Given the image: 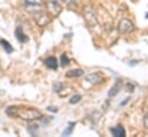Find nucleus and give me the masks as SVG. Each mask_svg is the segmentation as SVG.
Listing matches in <instances>:
<instances>
[{
	"instance_id": "obj_1",
	"label": "nucleus",
	"mask_w": 148,
	"mask_h": 137,
	"mask_svg": "<svg viewBox=\"0 0 148 137\" xmlns=\"http://www.w3.org/2000/svg\"><path fill=\"white\" fill-rule=\"evenodd\" d=\"M21 117L27 121H32L42 117V113L34 108H15V117Z\"/></svg>"
},
{
	"instance_id": "obj_2",
	"label": "nucleus",
	"mask_w": 148,
	"mask_h": 137,
	"mask_svg": "<svg viewBox=\"0 0 148 137\" xmlns=\"http://www.w3.org/2000/svg\"><path fill=\"white\" fill-rule=\"evenodd\" d=\"M83 15H84V20L89 26H95L97 24V16H96V14L91 7L87 6L83 9Z\"/></svg>"
},
{
	"instance_id": "obj_3",
	"label": "nucleus",
	"mask_w": 148,
	"mask_h": 137,
	"mask_svg": "<svg viewBox=\"0 0 148 137\" xmlns=\"http://www.w3.org/2000/svg\"><path fill=\"white\" fill-rule=\"evenodd\" d=\"M118 30H119V32L123 33V35H125V33H130V32H132V31L134 30V25H133V23H132L130 20H127V18H123V20L119 22Z\"/></svg>"
},
{
	"instance_id": "obj_4",
	"label": "nucleus",
	"mask_w": 148,
	"mask_h": 137,
	"mask_svg": "<svg viewBox=\"0 0 148 137\" xmlns=\"http://www.w3.org/2000/svg\"><path fill=\"white\" fill-rule=\"evenodd\" d=\"M61 6L58 0H47V10L52 16H58L61 12Z\"/></svg>"
},
{
	"instance_id": "obj_5",
	"label": "nucleus",
	"mask_w": 148,
	"mask_h": 137,
	"mask_svg": "<svg viewBox=\"0 0 148 137\" xmlns=\"http://www.w3.org/2000/svg\"><path fill=\"white\" fill-rule=\"evenodd\" d=\"M34 18H35L36 23L38 25H40V26H44V25H46V24L50 23V17L44 12H37V13H35Z\"/></svg>"
},
{
	"instance_id": "obj_6",
	"label": "nucleus",
	"mask_w": 148,
	"mask_h": 137,
	"mask_svg": "<svg viewBox=\"0 0 148 137\" xmlns=\"http://www.w3.org/2000/svg\"><path fill=\"white\" fill-rule=\"evenodd\" d=\"M15 37H16V39H17L20 43H25V41L28 40V37L24 35L22 26H17V28H16V30H15Z\"/></svg>"
},
{
	"instance_id": "obj_7",
	"label": "nucleus",
	"mask_w": 148,
	"mask_h": 137,
	"mask_svg": "<svg viewBox=\"0 0 148 137\" xmlns=\"http://www.w3.org/2000/svg\"><path fill=\"white\" fill-rule=\"evenodd\" d=\"M86 81H88L91 84H97V83H99L102 81V77H101V75L98 73H92V74L87 75Z\"/></svg>"
},
{
	"instance_id": "obj_8",
	"label": "nucleus",
	"mask_w": 148,
	"mask_h": 137,
	"mask_svg": "<svg viewBox=\"0 0 148 137\" xmlns=\"http://www.w3.org/2000/svg\"><path fill=\"white\" fill-rule=\"evenodd\" d=\"M44 63L46 67H49L50 69H57L58 68V61L54 56H49L44 60Z\"/></svg>"
},
{
	"instance_id": "obj_9",
	"label": "nucleus",
	"mask_w": 148,
	"mask_h": 137,
	"mask_svg": "<svg viewBox=\"0 0 148 137\" xmlns=\"http://www.w3.org/2000/svg\"><path fill=\"white\" fill-rule=\"evenodd\" d=\"M111 134L116 137H125V135H126L125 129L121 125H117V127L111 128Z\"/></svg>"
},
{
	"instance_id": "obj_10",
	"label": "nucleus",
	"mask_w": 148,
	"mask_h": 137,
	"mask_svg": "<svg viewBox=\"0 0 148 137\" xmlns=\"http://www.w3.org/2000/svg\"><path fill=\"white\" fill-rule=\"evenodd\" d=\"M82 75H83V70L82 69H72V70L66 73L67 77H80Z\"/></svg>"
},
{
	"instance_id": "obj_11",
	"label": "nucleus",
	"mask_w": 148,
	"mask_h": 137,
	"mask_svg": "<svg viewBox=\"0 0 148 137\" xmlns=\"http://www.w3.org/2000/svg\"><path fill=\"white\" fill-rule=\"evenodd\" d=\"M0 44H1V46L3 47V50H5L7 53H12V52L14 51L13 46H12L7 40H5V39H0Z\"/></svg>"
},
{
	"instance_id": "obj_12",
	"label": "nucleus",
	"mask_w": 148,
	"mask_h": 137,
	"mask_svg": "<svg viewBox=\"0 0 148 137\" xmlns=\"http://www.w3.org/2000/svg\"><path fill=\"white\" fill-rule=\"evenodd\" d=\"M119 87H120V82L118 81V82L111 87V90L109 91V97H113V96H116L117 92H118V90H119Z\"/></svg>"
},
{
	"instance_id": "obj_13",
	"label": "nucleus",
	"mask_w": 148,
	"mask_h": 137,
	"mask_svg": "<svg viewBox=\"0 0 148 137\" xmlns=\"http://www.w3.org/2000/svg\"><path fill=\"white\" fill-rule=\"evenodd\" d=\"M60 64H61V67H67L69 64V59L66 54H62L60 56Z\"/></svg>"
},
{
	"instance_id": "obj_14",
	"label": "nucleus",
	"mask_w": 148,
	"mask_h": 137,
	"mask_svg": "<svg viewBox=\"0 0 148 137\" xmlns=\"http://www.w3.org/2000/svg\"><path fill=\"white\" fill-rule=\"evenodd\" d=\"M43 0H24L25 6H39Z\"/></svg>"
},
{
	"instance_id": "obj_15",
	"label": "nucleus",
	"mask_w": 148,
	"mask_h": 137,
	"mask_svg": "<svg viewBox=\"0 0 148 137\" xmlns=\"http://www.w3.org/2000/svg\"><path fill=\"white\" fill-rule=\"evenodd\" d=\"M74 125H75V123H69V125L67 127V129H66V130H64L62 136H68V135H71V134H72V131H73V129H74Z\"/></svg>"
},
{
	"instance_id": "obj_16",
	"label": "nucleus",
	"mask_w": 148,
	"mask_h": 137,
	"mask_svg": "<svg viewBox=\"0 0 148 137\" xmlns=\"http://www.w3.org/2000/svg\"><path fill=\"white\" fill-rule=\"evenodd\" d=\"M81 100V96L80 94H75L69 99V104H77Z\"/></svg>"
},
{
	"instance_id": "obj_17",
	"label": "nucleus",
	"mask_w": 148,
	"mask_h": 137,
	"mask_svg": "<svg viewBox=\"0 0 148 137\" xmlns=\"http://www.w3.org/2000/svg\"><path fill=\"white\" fill-rule=\"evenodd\" d=\"M61 85H62V84H60V83H56V84L53 85V89L58 92V91H60V86H61Z\"/></svg>"
},
{
	"instance_id": "obj_18",
	"label": "nucleus",
	"mask_w": 148,
	"mask_h": 137,
	"mask_svg": "<svg viewBox=\"0 0 148 137\" xmlns=\"http://www.w3.org/2000/svg\"><path fill=\"white\" fill-rule=\"evenodd\" d=\"M126 89H127V90H126L127 92H128V91H130V92H133V89H134V86H133L132 84H130V85H127V86H126Z\"/></svg>"
},
{
	"instance_id": "obj_19",
	"label": "nucleus",
	"mask_w": 148,
	"mask_h": 137,
	"mask_svg": "<svg viewBox=\"0 0 148 137\" xmlns=\"http://www.w3.org/2000/svg\"><path fill=\"white\" fill-rule=\"evenodd\" d=\"M145 125H146V128H148V114L145 116Z\"/></svg>"
},
{
	"instance_id": "obj_20",
	"label": "nucleus",
	"mask_w": 148,
	"mask_h": 137,
	"mask_svg": "<svg viewBox=\"0 0 148 137\" xmlns=\"http://www.w3.org/2000/svg\"><path fill=\"white\" fill-rule=\"evenodd\" d=\"M47 109H49V111H51V112H57V111H58V108H57V107H47Z\"/></svg>"
},
{
	"instance_id": "obj_21",
	"label": "nucleus",
	"mask_w": 148,
	"mask_h": 137,
	"mask_svg": "<svg viewBox=\"0 0 148 137\" xmlns=\"http://www.w3.org/2000/svg\"><path fill=\"white\" fill-rule=\"evenodd\" d=\"M64 3H67V5H69V3H72L73 2V0H61Z\"/></svg>"
},
{
	"instance_id": "obj_22",
	"label": "nucleus",
	"mask_w": 148,
	"mask_h": 137,
	"mask_svg": "<svg viewBox=\"0 0 148 137\" xmlns=\"http://www.w3.org/2000/svg\"><path fill=\"white\" fill-rule=\"evenodd\" d=\"M136 63H138V61H135V60H134V61H131V62H130V64H131V66H134V64H136Z\"/></svg>"
},
{
	"instance_id": "obj_23",
	"label": "nucleus",
	"mask_w": 148,
	"mask_h": 137,
	"mask_svg": "<svg viewBox=\"0 0 148 137\" xmlns=\"http://www.w3.org/2000/svg\"><path fill=\"white\" fill-rule=\"evenodd\" d=\"M127 101H128V98H127V99H126V100H125V101H123V102H121V105H125V104H126V102H127Z\"/></svg>"
}]
</instances>
